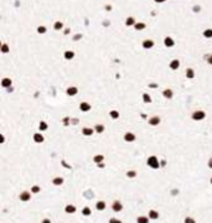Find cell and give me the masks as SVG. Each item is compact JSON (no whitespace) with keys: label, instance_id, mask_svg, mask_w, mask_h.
<instances>
[{"label":"cell","instance_id":"6da1fadb","mask_svg":"<svg viewBox=\"0 0 212 223\" xmlns=\"http://www.w3.org/2000/svg\"><path fill=\"white\" fill-rule=\"evenodd\" d=\"M122 208H123V206H122V203L119 202V201H115V202L113 203V209H114V211L119 212V211H120Z\"/></svg>","mask_w":212,"mask_h":223},{"label":"cell","instance_id":"7a4b0ae2","mask_svg":"<svg viewBox=\"0 0 212 223\" xmlns=\"http://www.w3.org/2000/svg\"><path fill=\"white\" fill-rule=\"evenodd\" d=\"M148 164H149L150 166H153V167H157V166H159V164L156 162V159H155V157H151V159L148 161Z\"/></svg>","mask_w":212,"mask_h":223},{"label":"cell","instance_id":"3957f363","mask_svg":"<svg viewBox=\"0 0 212 223\" xmlns=\"http://www.w3.org/2000/svg\"><path fill=\"white\" fill-rule=\"evenodd\" d=\"M20 198L23 200V201H28V200L30 198V193H29V192H24V193H21Z\"/></svg>","mask_w":212,"mask_h":223},{"label":"cell","instance_id":"277c9868","mask_svg":"<svg viewBox=\"0 0 212 223\" xmlns=\"http://www.w3.org/2000/svg\"><path fill=\"white\" fill-rule=\"evenodd\" d=\"M74 211H76V208L73 207V206H67L66 207V212H68V213H73Z\"/></svg>","mask_w":212,"mask_h":223},{"label":"cell","instance_id":"5b68a950","mask_svg":"<svg viewBox=\"0 0 212 223\" xmlns=\"http://www.w3.org/2000/svg\"><path fill=\"white\" fill-rule=\"evenodd\" d=\"M104 207H106V203L104 202H98V203H97V208H98V209H104Z\"/></svg>","mask_w":212,"mask_h":223},{"label":"cell","instance_id":"8992f818","mask_svg":"<svg viewBox=\"0 0 212 223\" xmlns=\"http://www.w3.org/2000/svg\"><path fill=\"white\" fill-rule=\"evenodd\" d=\"M138 223H148V218H146V217H139Z\"/></svg>","mask_w":212,"mask_h":223},{"label":"cell","instance_id":"52a82bcc","mask_svg":"<svg viewBox=\"0 0 212 223\" xmlns=\"http://www.w3.org/2000/svg\"><path fill=\"white\" fill-rule=\"evenodd\" d=\"M149 216H150V218H154V219L159 217V214H157L155 211H150V214H149Z\"/></svg>","mask_w":212,"mask_h":223},{"label":"cell","instance_id":"ba28073f","mask_svg":"<svg viewBox=\"0 0 212 223\" xmlns=\"http://www.w3.org/2000/svg\"><path fill=\"white\" fill-rule=\"evenodd\" d=\"M83 214H91V209L88 208V207H86V208H83Z\"/></svg>","mask_w":212,"mask_h":223},{"label":"cell","instance_id":"9c48e42d","mask_svg":"<svg viewBox=\"0 0 212 223\" xmlns=\"http://www.w3.org/2000/svg\"><path fill=\"white\" fill-rule=\"evenodd\" d=\"M53 183H55V185H60V183H62V178H55V180H53Z\"/></svg>","mask_w":212,"mask_h":223},{"label":"cell","instance_id":"30bf717a","mask_svg":"<svg viewBox=\"0 0 212 223\" xmlns=\"http://www.w3.org/2000/svg\"><path fill=\"white\" fill-rule=\"evenodd\" d=\"M185 223H195V221L192 218H186L185 219Z\"/></svg>","mask_w":212,"mask_h":223},{"label":"cell","instance_id":"8fae6325","mask_svg":"<svg viewBox=\"0 0 212 223\" xmlns=\"http://www.w3.org/2000/svg\"><path fill=\"white\" fill-rule=\"evenodd\" d=\"M109 222H111V223H122L120 221H118V219H115V218H112Z\"/></svg>","mask_w":212,"mask_h":223},{"label":"cell","instance_id":"7c38bea8","mask_svg":"<svg viewBox=\"0 0 212 223\" xmlns=\"http://www.w3.org/2000/svg\"><path fill=\"white\" fill-rule=\"evenodd\" d=\"M39 187H37V186H35V187H32V192H39Z\"/></svg>","mask_w":212,"mask_h":223},{"label":"cell","instance_id":"4fadbf2b","mask_svg":"<svg viewBox=\"0 0 212 223\" xmlns=\"http://www.w3.org/2000/svg\"><path fill=\"white\" fill-rule=\"evenodd\" d=\"M134 175H135V172H129V173H128V176H130V177H133Z\"/></svg>","mask_w":212,"mask_h":223},{"label":"cell","instance_id":"5bb4252c","mask_svg":"<svg viewBox=\"0 0 212 223\" xmlns=\"http://www.w3.org/2000/svg\"><path fill=\"white\" fill-rule=\"evenodd\" d=\"M43 223H50V221H48V219H45V221H43Z\"/></svg>","mask_w":212,"mask_h":223},{"label":"cell","instance_id":"9a60e30c","mask_svg":"<svg viewBox=\"0 0 212 223\" xmlns=\"http://www.w3.org/2000/svg\"><path fill=\"white\" fill-rule=\"evenodd\" d=\"M210 166L212 167V160H211V162H210Z\"/></svg>","mask_w":212,"mask_h":223}]
</instances>
